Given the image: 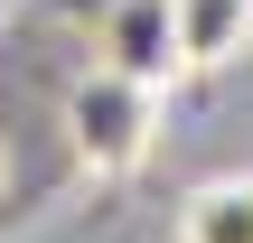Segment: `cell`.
I'll return each instance as SVG.
<instances>
[{
	"label": "cell",
	"mask_w": 253,
	"mask_h": 243,
	"mask_svg": "<svg viewBox=\"0 0 253 243\" xmlns=\"http://www.w3.org/2000/svg\"><path fill=\"white\" fill-rule=\"evenodd\" d=\"M0 197H9V150H0Z\"/></svg>",
	"instance_id": "obj_5"
},
{
	"label": "cell",
	"mask_w": 253,
	"mask_h": 243,
	"mask_svg": "<svg viewBox=\"0 0 253 243\" xmlns=\"http://www.w3.org/2000/svg\"><path fill=\"white\" fill-rule=\"evenodd\" d=\"M66 140L94 178H131L160 140V84H141L122 66H84L66 94Z\"/></svg>",
	"instance_id": "obj_1"
},
{
	"label": "cell",
	"mask_w": 253,
	"mask_h": 243,
	"mask_svg": "<svg viewBox=\"0 0 253 243\" xmlns=\"http://www.w3.org/2000/svg\"><path fill=\"white\" fill-rule=\"evenodd\" d=\"M178 243H253V178H207V187H188Z\"/></svg>",
	"instance_id": "obj_4"
},
{
	"label": "cell",
	"mask_w": 253,
	"mask_h": 243,
	"mask_svg": "<svg viewBox=\"0 0 253 243\" xmlns=\"http://www.w3.org/2000/svg\"><path fill=\"white\" fill-rule=\"evenodd\" d=\"M178 9V56H188V75H207V66H235L253 37V0H169Z\"/></svg>",
	"instance_id": "obj_3"
},
{
	"label": "cell",
	"mask_w": 253,
	"mask_h": 243,
	"mask_svg": "<svg viewBox=\"0 0 253 243\" xmlns=\"http://www.w3.org/2000/svg\"><path fill=\"white\" fill-rule=\"evenodd\" d=\"M103 66L141 75V84H178L188 56H178V9L169 0H103Z\"/></svg>",
	"instance_id": "obj_2"
}]
</instances>
